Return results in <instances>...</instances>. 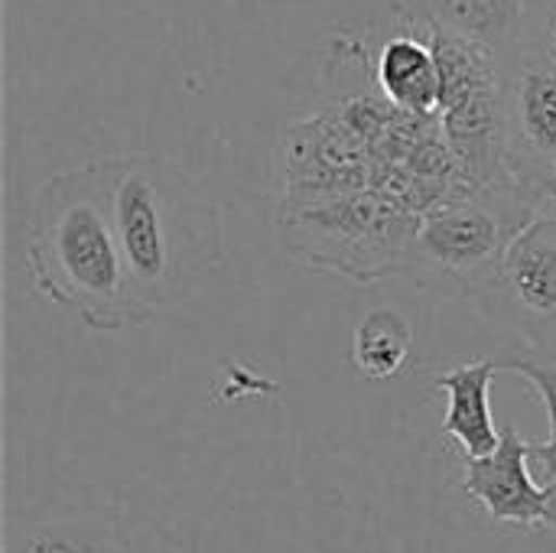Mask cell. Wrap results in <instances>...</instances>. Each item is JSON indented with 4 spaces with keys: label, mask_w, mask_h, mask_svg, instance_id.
<instances>
[{
    "label": "cell",
    "mask_w": 556,
    "mask_h": 553,
    "mask_svg": "<svg viewBox=\"0 0 556 553\" xmlns=\"http://www.w3.org/2000/svg\"><path fill=\"white\" fill-rule=\"evenodd\" d=\"M414 355V329L397 310L368 313L352 336V362L371 381L397 378Z\"/></svg>",
    "instance_id": "4fadbf2b"
},
{
    "label": "cell",
    "mask_w": 556,
    "mask_h": 553,
    "mask_svg": "<svg viewBox=\"0 0 556 553\" xmlns=\"http://www.w3.org/2000/svg\"><path fill=\"white\" fill-rule=\"evenodd\" d=\"M498 375L495 359H469L437 375V391L446 394L443 433L463 450L466 460L492 456L502 447V430L492 420V381Z\"/></svg>",
    "instance_id": "7c38bea8"
},
{
    "label": "cell",
    "mask_w": 556,
    "mask_h": 553,
    "mask_svg": "<svg viewBox=\"0 0 556 553\" xmlns=\"http://www.w3.org/2000/svg\"><path fill=\"white\" fill-rule=\"evenodd\" d=\"M472 303L528 349L556 355V212L534 215L518 231L492 284Z\"/></svg>",
    "instance_id": "8992f818"
},
{
    "label": "cell",
    "mask_w": 556,
    "mask_h": 553,
    "mask_svg": "<svg viewBox=\"0 0 556 553\" xmlns=\"http://www.w3.org/2000/svg\"><path fill=\"white\" fill-rule=\"evenodd\" d=\"M375 91L401 114L437 121L443 98L440 59L427 33L404 26V33L388 36L371 65Z\"/></svg>",
    "instance_id": "30bf717a"
},
{
    "label": "cell",
    "mask_w": 556,
    "mask_h": 553,
    "mask_svg": "<svg viewBox=\"0 0 556 553\" xmlns=\"http://www.w3.org/2000/svg\"><path fill=\"white\" fill-rule=\"evenodd\" d=\"M463 489L485 508L489 518L521 528H547L551 486H538L531 473V440L515 427L502 430V447L492 456L463 463Z\"/></svg>",
    "instance_id": "ba28073f"
},
{
    "label": "cell",
    "mask_w": 556,
    "mask_h": 553,
    "mask_svg": "<svg viewBox=\"0 0 556 553\" xmlns=\"http://www.w3.org/2000/svg\"><path fill=\"white\" fill-rule=\"evenodd\" d=\"M114 231L147 316L189 303L225 264L222 209L169 156H108Z\"/></svg>",
    "instance_id": "6da1fadb"
},
{
    "label": "cell",
    "mask_w": 556,
    "mask_h": 553,
    "mask_svg": "<svg viewBox=\"0 0 556 553\" xmlns=\"http://www.w3.org/2000/svg\"><path fill=\"white\" fill-rule=\"evenodd\" d=\"M397 20L489 46L502 59L521 42L528 0H394Z\"/></svg>",
    "instance_id": "8fae6325"
},
{
    "label": "cell",
    "mask_w": 556,
    "mask_h": 553,
    "mask_svg": "<svg viewBox=\"0 0 556 553\" xmlns=\"http://www.w3.org/2000/svg\"><path fill=\"white\" fill-rule=\"evenodd\" d=\"M547 212H556V169L554 179H551V192H547Z\"/></svg>",
    "instance_id": "e0dca14e"
},
{
    "label": "cell",
    "mask_w": 556,
    "mask_h": 553,
    "mask_svg": "<svg viewBox=\"0 0 556 553\" xmlns=\"http://www.w3.org/2000/svg\"><path fill=\"white\" fill-rule=\"evenodd\" d=\"M547 528L556 531V482H551V518H547Z\"/></svg>",
    "instance_id": "2e32d148"
},
{
    "label": "cell",
    "mask_w": 556,
    "mask_h": 553,
    "mask_svg": "<svg viewBox=\"0 0 556 553\" xmlns=\"http://www.w3.org/2000/svg\"><path fill=\"white\" fill-rule=\"evenodd\" d=\"M534 215L541 209L518 183L443 199L420 215L404 274L433 293L476 300Z\"/></svg>",
    "instance_id": "3957f363"
},
{
    "label": "cell",
    "mask_w": 556,
    "mask_h": 553,
    "mask_svg": "<svg viewBox=\"0 0 556 553\" xmlns=\"http://www.w3.org/2000/svg\"><path fill=\"white\" fill-rule=\"evenodd\" d=\"M417 225L420 212L381 189L280 205L277 215L280 241L290 257L352 284L404 274Z\"/></svg>",
    "instance_id": "277c9868"
},
{
    "label": "cell",
    "mask_w": 556,
    "mask_h": 553,
    "mask_svg": "<svg viewBox=\"0 0 556 553\" xmlns=\"http://www.w3.org/2000/svg\"><path fill=\"white\" fill-rule=\"evenodd\" d=\"M521 42L538 46L556 62V0H528V20Z\"/></svg>",
    "instance_id": "9a60e30c"
},
{
    "label": "cell",
    "mask_w": 556,
    "mask_h": 553,
    "mask_svg": "<svg viewBox=\"0 0 556 553\" xmlns=\"http://www.w3.org/2000/svg\"><path fill=\"white\" fill-rule=\"evenodd\" d=\"M26 267L42 300L94 332L150 323L114 231L104 160L39 186L26 225Z\"/></svg>",
    "instance_id": "7a4b0ae2"
},
{
    "label": "cell",
    "mask_w": 556,
    "mask_h": 553,
    "mask_svg": "<svg viewBox=\"0 0 556 553\" xmlns=\"http://www.w3.org/2000/svg\"><path fill=\"white\" fill-rule=\"evenodd\" d=\"M505 150L511 179L547 212L556 169V62L531 42L505 55Z\"/></svg>",
    "instance_id": "52a82bcc"
},
{
    "label": "cell",
    "mask_w": 556,
    "mask_h": 553,
    "mask_svg": "<svg viewBox=\"0 0 556 553\" xmlns=\"http://www.w3.org/2000/svg\"><path fill=\"white\" fill-rule=\"evenodd\" d=\"M3 553H127L114 502L49 499L7 528Z\"/></svg>",
    "instance_id": "9c48e42d"
},
{
    "label": "cell",
    "mask_w": 556,
    "mask_h": 553,
    "mask_svg": "<svg viewBox=\"0 0 556 553\" xmlns=\"http://www.w3.org/2000/svg\"><path fill=\"white\" fill-rule=\"evenodd\" d=\"M492 359H495L498 372L525 378L547 407L551 437L544 443H531V466H538L541 476L551 486V482H556V355H544V352L528 349V345L518 342L515 349H508L502 355H492Z\"/></svg>",
    "instance_id": "5bb4252c"
},
{
    "label": "cell",
    "mask_w": 556,
    "mask_h": 553,
    "mask_svg": "<svg viewBox=\"0 0 556 553\" xmlns=\"http://www.w3.org/2000/svg\"><path fill=\"white\" fill-rule=\"evenodd\" d=\"M424 33V29H420ZM440 59V130L469 189L511 186L505 150V59L463 36L427 29Z\"/></svg>",
    "instance_id": "5b68a950"
}]
</instances>
